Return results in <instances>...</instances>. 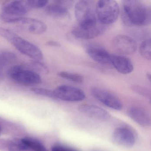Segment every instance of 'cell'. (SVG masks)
Masks as SVG:
<instances>
[{
	"label": "cell",
	"mask_w": 151,
	"mask_h": 151,
	"mask_svg": "<svg viewBox=\"0 0 151 151\" xmlns=\"http://www.w3.org/2000/svg\"><path fill=\"white\" fill-rule=\"evenodd\" d=\"M71 1H58L47 6L45 11L47 14L53 17H63L68 14V7Z\"/></svg>",
	"instance_id": "cell-16"
},
{
	"label": "cell",
	"mask_w": 151,
	"mask_h": 151,
	"mask_svg": "<svg viewBox=\"0 0 151 151\" xmlns=\"http://www.w3.org/2000/svg\"><path fill=\"white\" fill-rule=\"evenodd\" d=\"M16 59V55L12 52L8 51L0 52V64L4 68L14 63Z\"/></svg>",
	"instance_id": "cell-20"
},
{
	"label": "cell",
	"mask_w": 151,
	"mask_h": 151,
	"mask_svg": "<svg viewBox=\"0 0 151 151\" xmlns=\"http://www.w3.org/2000/svg\"><path fill=\"white\" fill-rule=\"evenodd\" d=\"M128 116L135 122L143 127H147L151 124V117L145 109L139 107H132L127 112Z\"/></svg>",
	"instance_id": "cell-17"
},
{
	"label": "cell",
	"mask_w": 151,
	"mask_h": 151,
	"mask_svg": "<svg viewBox=\"0 0 151 151\" xmlns=\"http://www.w3.org/2000/svg\"><path fill=\"white\" fill-rule=\"evenodd\" d=\"M27 1H14L2 7V13L15 17H23L30 10Z\"/></svg>",
	"instance_id": "cell-11"
},
{
	"label": "cell",
	"mask_w": 151,
	"mask_h": 151,
	"mask_svg": "<svg viewBox=\"0 0 151 151\" xmlns=\"http://www.w3.org/2000/svg\"><path fill=\"white\" fill-rule=\"evenodd\" d=\"M52 151H76L72 148L61 145H56L52 147Z\"/></svg>",
	"instance_id": "cell-26"
},
{
	"label": "cell",
	"mask_w": 151,
	"mask_h": 151,
	"mask_svg": "<svg viewBox=\"0 0 151 151\" xmlns=\"http://www.w3.org/2000/svg\"><path fill=\"white\" fill-rule=\"evenodd\" d=\"M8 75L12 80L23 85H35L42 82L39 74L25 68L23 65H16L10 68Z\"/></svg>",
	"instance_id": "cell-5"
},
{
	"label": "cell",
	"mask_w": 151,
	"mask_h": 151,
	"mask_svg": "<svg viewBox=\"0 0 151 151\" xmlns=\"http://www.w3.org/2000/svg\"><path fill=\"white\" fill-rule=\"evenodd\" d=\"M78 110L85 115L100 121L108 120L110 117V114L103 109L91 104H83L79 106Z\"/></svg>",
	"instance_id": "cell-14"
},
{
	"label": "cell",
	"mask_w": 151,
	"mask_h": 151,
	"mask_svg": "<svg viewBox=\"0 0 151 151\" xmlns=\"http://www.w3.org/2000/svg\"><path fill=\"white\" fill-rule=\"evenodd\" d=\"M22 142L29 148L34 151H47L45 147L37 139L30 137H26L22 139Z\"/></svg>",
	"instance_id": "cell-19"
},
{
	"label": "cell",
	"mask_w": 151,
	"mask_h": 151,
	"mask_svg": "<svg viewBox=\"0 0 151 151\" xmlns=\"http://www.w3.org/2000/svg\"><path fill=\"white\" fill-rule=\"evenodd\" d=\"M27 2L31 9H39L47 6L48 1L45 0H28Z\"/></svg>",
	"instance_id": "cell-24"
},
{
	"label": "cell",
	"mask_w": 151,
	"mask_h": 151,
	"mask_svg": "<svg viewBox=\"0 0 151 151\" xmlns=\"http://www.w3.org/2000/svg\"><path fill=\"white\" fill-rule=\"evenodd\" d=\"M110 62L115 68L122 74H129L134 68L131 60L123 55H110Z\"/></svg>",
	"instance_id": "cell-15"
},
{
	"label": "cell",
	"mask_w": 151,
	"mask_h": 151,
	"mask_svg": "<svg viewBox=\"0 0 151 151\" xmlns=\"http://www.w3.org/2000/svg\"><path fill=\"white\" fill-rule=\"evenodd\" d=\"M132 89L139 95H142L147 99H151V92L148 89L139 85H134L132 86Z\"/></svg>",
	"instance_id": "cell-25"
},
{
	"label": "cell",
	"mask_w": 151,
	"mask_h": 151,
	"mask_svg": "<svg viewBox=\"0 0 151 151\" xmlns=\"http://www.w3.org/2000/svg\"><path fill=\"white\" fill-rule=\"evenodd\" d=\"M75 14L78 25L81 27H91L98 24L95 6L93 1H78L75 6Z\"/></svg>",
	"instance_id": "cell-3"
},
{
	"label": "cell",
	"mask_w": 151,
	"mask_h": 151,
	"mask_svg": "<svg viewBox=\"0 0 151 151\" xmlns=\"http://www.w3.org/2000/svg\"><path fill=\"white\" fill-rule=\"evenodd\" d=\"M0 36L10 42L21 53L32 60L40 61L43 59V53L37 46L21 37L14 32L0 27Z\"/></svg>",
	"instance_id": "cell-2"
},
{
	"label": "cell",
	"mask_w": 151,
	"mask_h": 151,
	"mask_svg": "<svg viewBox=\"0 0 151 151\" xmlns=\"http://www.w3.org/2000/svg\"><path fill=\"white\" fill-rule=\"evenodd\" d=\"M113 45L118 52L124 55H131L137 51V44L131 37L120 35L113 40Z\"/></svg>",
	"instance_id": "cell-9"
},
{
	"label": "cell",
	"mask_w": 151,
	"mask_h": 151,
	"mask_svg": "<svg viewBox=\"0 0 151 151\" xmlns=\"http://www.w3.org/2000/svg\"><path fill=\"white\" fill-rule=\"evenodd\" d=\"M95 9L97 18L103 25L112 24L118 19L120 9L118 4L115 1H99L95 6Z\"/></svg>",
	"instance_id": "cell-4"
},
{
	"label": "cell",
	"mask_w": 151,
	"mask_h": 151,
	"mask_svg": "<svg viewBox=\"0 0 151 151\" xmlns=\"http://www.w3.org/2000/svg\"><path fill=\"white\" fill-rule=\"evenodd\" d=\"M18 24L23 29L33 34H43L47 30L44 22L35 18L23 17Z\"/></svg>",
	"instance_id": "cell-12"
},
{
	"label": "cell",
	"mask_w": 151,
	"mask_h": 151,
	"mask_svg": "<svg viewBox=\"0 0 151 151\" xmlns=\"http://www.w3.org/2000/svg\"><path fill=\"white\" fill-rule=\"evenodd\" d=\"M53 93L56 99L64 101L76 102L81 101L86 98L83 90L70 86H60L55 89Z\"/></svg>",
	"instance_id": "cell-6"
},
{
	"label": "cell",
	"mask_w": 151,
	"mask_h": 151,
	"mask_svg": "<svg viewBox=\"0 0 151 151\" xmlns=\"http://www.w3.org/2000/svg\"><path fill=\"white\" fill-rule=\"evenodd\" d=\"M91 93L95 99L108 107L118 111L122 109V101L110 92L101 88L94 87L91 89Z\"/></svg>",
	"instance_id": "cell-7"
},
{
	"label": "cell",
	"mask_w": 151,
	"mask_h": 151,
	"mask_svg": "<svg viewBox=\"0 0 151 151\" xmlns=\"http://www.w3.org/2000/svg\"><path fill=\"white\" fill-rule=\"evenodd\" d=\"M151 39L146 40L142 42L139 47V52L142 57L147 60H150L151 59Z\"/></svg>",
	"instance_id": "cell-22"
},
{
	"label": "cell",
	"mask_w": 151,
	"mask_h": 151,
	"mask_svg": "<svg viewBox=\"0 0 151 151\" xmlns=\"http://www.w3.org/2000/svg\"><path fill=\"white\" fill-rule=\"evenodd\" d=\"M112 138L116 144L124 147H132L136 143V136L134 132L126 127L116 128L113 132Z\"/></svg>",
	"instance_id": "cell-8"
},
{
	"label": "cell",
	"mask_w": 151,
	"mask_h": 151,
	"mask_svg": "<svg viewBox=\"0 0 151 151\" xmlns=\"http://www.w3.org/2000/svg\"><path fill=\"white\" fill-rule=\"evenodd\" d=\"M58 75L64 79L78 83H82L83 82V77L76 73H71L67 71H61L58 73Z\"/></svg>",
	"instance_id": "cell-21"
},
{
	"label": "cell",
	"mask_w": 151,
	"mask_h": 151,
	"mask_svg": "<svg viewBox=\"0 0 151 151\" xmlns=\"http://www.w3.org/2000/svg\"><path fill=\"white\" fill-rule=\"evenodd\" d=\"M46 44L47 45L51 47H60L61 46L60 43L57 42V41H54V40H49V41L47 42Z\"/></svg>",
	"instance_id": "cell-27"
},
{
	"label": "cell",
	"mask_w": 151,
	"mask_h": 151,
	"mask_svg": "<svg viewBox=\"0 0 151 151\" xmlns=\"http://www.w3.org/2000/svg\"><path fill=\"white\" fill-rule=\"evenodd\" d=\"M31 90L35 94L45 96V97L52 98V99H56L54 94L53 91H51L48 89L43 88L33 87V88H31Z\"/></svg>",
	"instance_id": "cell-23"
},
{
	"label": "cell",
	"mask_w": 151,
	"mask_h": 151,
	"mask_svg": "<svg viewBox=\"0 0 151 151\" xmlns=\"http://www.w3.org/2000/svg\"><path fill=\"white\" fill-rule=\"evenodd\" d=\"M25 68L32 70L37 74H42L47 75L49 72L47 67L44 63L40 61L32 60L28 64L23 65Z\"/></svg>",
	"instance_id": "cell-18"
},
{
	"label": "cell",
	"mask_w": 151,
	"mask_h": 151,
	"mask_svg": "<svg viewBox=\"0 0 151 151\" xmlns=\"http://www.w3.org/2000/svg\"></svg>",
	"instance_id": "cell-29"
},
{
	"label": "cell",
	"mask_w": 151,
	"mask_h": 151,
	"mask_svg": "<svg viewBox=\"0 0 151 151\" xmlns=\"http://www.w3.org/2000/svg\"><path fill=\"white\" fill-rule=\"evenodd\" d=\"M147 78L149 79V81H150V80H151V75H150V74L147 73Z\"/></svg>",
	"instance_id": "cell-28"
},
{
	"label": "cell",
	"mask_w": 151,
	"mask_h": 151,
	"mask_svg": "<svg viewBox=\"0 0 151 151\" xmlns=\"http://www.w3.org/2000/svg\"><path fill=\"white\" fill-rule=\"evenodd\" d=\"M105 30L103 24H97L93 26L83 27L77 25L72 29V33L78 38L83 40L95 38L101 35Z\"/></svg>",
	"instance_id": "cell-10"
},
{
	"label": "cell",
	"mask_w": 151,
	"mask_h": 151,
	"mask_svg": "<svg viewBox=\"0 0 151 151\" xmlns=\"http://www.w3.org/2000/svg\"><path fill=\"white\" fill-rule=\"evenodd\" d=\"M88 55L93 60L104 66L111 64L110 54L103 47L96 45H90L86 48Z\"/></svg>",
	"instance_id": "cell-13"
},
{
	"label": "cell",
	"mask_w": 151,
	"mask_h": 151,
	"mask_svg": "<svg viewBox=\"0 0 151 151\" xmlns=\"http://www.w3.org/2000/svg\"><path fill=\"white\" fill-rule=\"evenodd\" d=\"M121 9L122 20L127 26H145L151 23V8L140 1H124Z\"/></svg>",
	"instance_id": "cell-1"
}]
</instances>
